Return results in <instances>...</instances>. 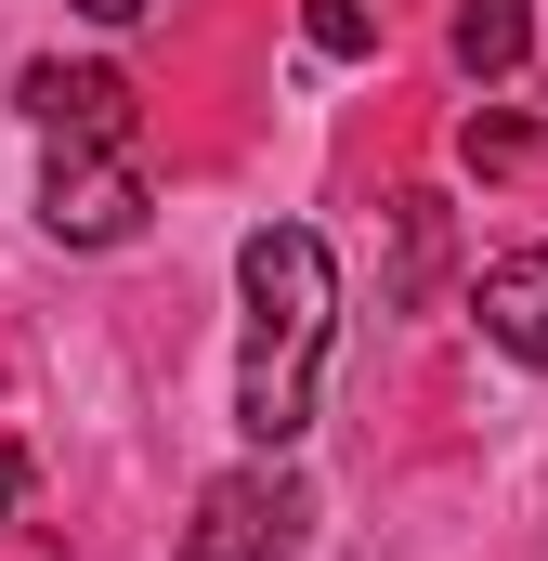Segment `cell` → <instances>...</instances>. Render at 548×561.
Returning <instances> with one entry per match:
<instances>
[{
  "label": "cell",
  "instance_id": "7",
  "mask_svg": "<svg viewBox=\"0 0 548 561\" xmlns=\"http://www.w3.org/2000/svg\"><path fill=\"white\" fill-rule=\"evenodd\" d=\"M444 275V196H392V300H431Z\"/></svg>",
  "mask_w": 548,
  "mask_h": 561
},
{
  "label": "cell",
  "instance_id": "10",
  "mask_svg": "<svg viewBox=\"0 0 548 561\" xmlns=\"http://www.w3.org/2000/svg\"><path fill=\"white\" fill-rule=\"evenodd\" d=\"M66 13H92V26H144L157 0H66Z\"/></svg>",
  "mask_w": 548,
  "mask_h": 561
},
{
  "label": "cell",
  "instance_id": "4",
  "mask_svg": "<svg viewBox=\"0 0 548 561\" xmlns=\"http://www.w3.org/2000/svg\"><path fill=\"white\" fill-rule=\"evenodd\" d=\"M26 118L53 157H105V144H132V79L118 66H26Z\"/></svg>",
  "mask_w": 548,
  "mask_h": 561
},
{
  "label": "cell",
  "instance_id": "3",
  "mask_svg": "<svg viewBox=\"0 0 548 561\" xmlns=\"http://www.w3.org/2000/svg\"><path fill=\"white\" fill-rule=\"evenodd\" d=\"M39 222H53L66 249H132V236H144L132 144H105V157H53V170H39Z\"/></svg>",
  "mask_w": 548,
  "mask_h": 561
},
{
  "label": "cell",
  "instance_id": "6",
  "mask_svg": "<svg viewBox=\"0 0 548 561\" xmlns=\"http://www.w3.org/2000/svg\"><path fill=\"white\" fill-rule=\"evenodd\" d=\"M536 53V0H457V66L470 79H523Z\"/></svg>",
  "mask_w": 548,
  "mask_h": 561
},
{
  "label": "cell",
  "instance_id": "2",
  "mask_svg": "<svg viewBox=\"0 0 548 561\" xmlns=\"http://www.w3.org/2000/svg\"><path fill=\"white\" fill-rule=\"evenodd\" d=\"M300 523H313V496H300L287 470H222V483L196 496V523H183V561H287Z\"/></svg>",
  "mask_w": 548,
  "mask_h": 561
},
{
  "label": "cell",
  "instance_id": "9",
  "mask_svg": "<svg viewBox=\"0 0 548 561\" xmlns=\"http://www.w3.org/2000/svg\"><path fill=\"white\" fill-rule=\"evenodd\" d=\"M26 510V444H0V523Z\"/></svg>",
  "mask_w": 548,
  "mask_h": 561
},
{
  "label": "cell",
  "instance_id": "5",
  "mask_svg": "<svg viewBox=\"0 0 548 561\" xmlns=\"http://www.w3.org/2000/svg\"><path fill=\"white\" fill-rule=\"evenodd\" d=\"M470 313H483V340H496L510 366H548V236H536V249H510V262H483Z\"/></svg>",
  "mask_w": 548,
  "mask_h": 561
},
{
  "label": "cell",
  "instance_id": "8",
  "mask_svg": "<svg viewBox=\"0 0 548 561\" xmlns=\"http://www.w3.org/2000/svg\"><path fill=\"white\" fill-rule=\"evenodd\" d=\"M300 26H313V53H340V66H366V53H379V0H313Z\"/></svg>",
  "mask_w": 548,
  "mask_h": 561
},
{
  "label": "cell",
  "instance_id": "1",
  "mask_svg": "<svg viewBox=\"0 0 548 561\" xmlns=\"http://www.w3.org/2000/svg\"><path fill=\"white\" fill-rule=\"evenodd\" d=\"M236 300H249V340H236V431L287 457L313 431V379H327V340H340V262L313 222H249L236 249Z\"/></svg>",
  "mask_w": 548,
  "mask_h": 561
}]
</instances>
